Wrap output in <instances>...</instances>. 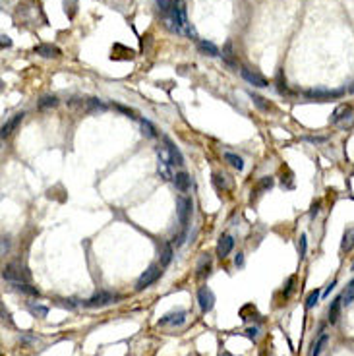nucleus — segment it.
<instances>
[{"instance_id": "f257e3e1", "label": "nucleus", "mask_w": 354, "mask_h": 356, "mask_svg": "<svg viewBox=\"0 0 354 356\" xmlns=\"http://www.w3.org/2000/svg\"><path fill=\"white\" fill-rule=\"evenodd\" d=\"M165 23H167V27H169L173 33L188 35V37H194V35H196L194 27L188 22V10H186L184 0H175L171 12L165 14Z\"/></svg>"}, {"instance_id": "f03ea898", "label": "nucleus", "mask_w": 354, "mask_h": 356, "mask_svg": "<svg viewBox=\"0 0 354 356\" xmlns=\"http://www.w3.org/2000/svg\"><path fill=\"white\" fill-rule=\"evenodd\" d=\"M178 207V221L182 224V232L186 234L188 230V224H190V217H192V209H194V203L188 196H178L177 200Z\"/></svg>"}, {"instance_id": "7ed1b4c3", "label": "nucleus", "mask_w": 354, "mask_h": 356, "mask_svg": "<svg viewBox=\"0 0 354 356\" xmlns=\"http://www.w3.org/2000/svg\"><path fill=\"white\" fill-rule=\"evenodd\" d=\"M2 277L6 281H12V283H25L29 279V273L18 264H8L2 271Z\"/></svg>"}, {"instance_id": "20e7f679", "label": "nucleus", "mask_w": 354, "mask_h": 356, "mask_svg": "<svg viewBox=\"0 0 354 356\" xmlns=\"http://www.w3.org/2000/svg\"><path fill=\"white\" fill-rule=\"evenodd\" d=\"M163 275V266H151L141 277H139V281H137V285H135V289L137 290H143L147 289V287H151L153 283H155L157 279Z\"/></svg>"}, {"instance_id": "39448f33", "label": "nucleus", "mask_w": 354, "mask_h": 356, "mask_svg": "<svg viewBox=\"0 0 354 356\" xmlns=\"http://www.w3.org/2000/svg\"><path fill=\"white\" fill-rule=\"evenodd\" d=\"M345 91L343 89H337V91H331V89H308L304 95L311 99V101H319V103H323V101H329V99H337V97H341Z\"/></svg>"}, {"instance_id": "423d86ee", "label": "nucleus", "mask_w": 354, "mask_h": 356, "mask_svg": "<svg viewBox=\"0 0 354 356\" xmlns=\"http://www.w3.org/2000/svg\"><path fill=\"white\" fill-rule=\"evenodd\" d=\"M186 317H188V312L186 310L171 312V313H167V315H163L159 319V325H163V327H177V325H182L186 321Z\"/></svg>"}, {"instance_id": "0eeeda50", "label": "nucleus", "mask_w": 354, "mask_h": 356, "mask_svg": "<svg viewBox=\"0 0 354 356\" xmlns=\"http://www.w3.org/2000/svg\"><path fill=\"white\" fill-rule=\"evenodd\" d=\"M116 300V296L112 294V292H97L95 296H91L88 302H86V306L88 308H101V306H109Z\"/></svg>"}, {"instance_id": "6e6552de", "label": "nucleus", "mask_w": 354, "mask_h": 356, "mask_svg": "<svg viewBox=\"0 0 354 356\" xmlns=\"http://www.w3.org/2000/svg\"><path fill=\"white\" fill-rule=\"evenodd\" d=\"M198 302H199V308L203 312H211L213 306H215V294L211 292V289L201 287V289L198 290Z\"/></svg>"}, {"instance_id": "1a4fd4ad", "label": "nucleus", "mask_w": 354, "mask_h": 356, "mask_svg": "<svg viewBox=\"0 0 354 356\" xmlns=\"http://www.w3.org/2000/svg\"><path fill=\"white\" fill-rule=\"evenodd\" d=\"M240 74H242V78L250 84V86H254V88H267L269 84H267V80L262 76V74H258V72H252L250 68H242L240 70Z\"/></svg>"}, {"instance_id": "9d476101", "label": "nucleus", "mask_w": 354, "mask_h": 356, "mask_svg": "<svg viewBox=\"0 0 354 356\" xmlns=\"http://www.w3.org/2000/svg\"><path fill=\"white\" fill-rule=\"evenodd\" d=\"M33 50H35V54H39V56H43V58H58V56L62 54V50H60L56 44H52V43L37 44Z\"/></svg>"}, {"instance_id": "9b49d317", "label": "nucleus", "mask_w": 354, "mask_h": 356, "mask_svg": "<svg viewBox=\"0 0 354 356\" xmlns=\"http://www.w3.org/2000/svg\"><path fill=\"white\" fill-rule=\"evenodd\" d=\"M232 248H234V238L228 236V234L221 236V238H219V244H217V258L224 260V258L232 252Z\"/></svg>"}, {"instance_id": "f8f14e48", "label": "nucleus", "mask_w": 354, "mask_h": 356, "mask_svg": "<svg viewBox=\"0 0 354 356\" xmlns=\"http://www.w3.org/2000/svg\"><path fill=\"white\" fill-rule=\"evenodd\" d=\"M163 143H165V147L169 149V153H171V159H173V165H178V167H182L184 165V157H182V153L178 151L177 143L171 139V137H163Z\"/></svg>"}, {"instance_id": "ddd939ff", "label": "nucleus", "mask_w": 354, "mask_h": 356, "mask_svg": "<svg viewBox=\"0 0 354 356\" xmlns=\"http://www.w3.org/2000/svg\"><path fill=\"white\" fill-rule=\"evenodd\" d=\"M347 118H353V107L351 105H339L331 114V124H341V120H347Z\"/></svg>"}, {"instance_id": "4468645a", "label": "nucleus", "mask_w": 354, "mask_h": 356, "mask_svg": "<svg viewBox=\"0 0 354 356\" xmlns=\"http://www.w3.org/2000/svg\"><path fill=\"white\" fill-rule=\"evenodd\" d=\"M23 116H25L23 112H18V114H16V116H14L12 120H8V122H6L4 126H2V137H8L10 134L14 132V130L18 128V124H20V122L23 120Z\"/></svg>"}, {"instance_id": "2eb2a0df", "label": "nucleus", "mask_w": 354, "mask_h": 356, "mask_svg": "<svg viewBox=\"0 0 354 356\" xmlns=\"http://www.w3.org/2000/svg\"><path fill=\"white\" fill-rule=\"evenodd\" d=\"M209 273H211V258L207 254H203L198 262V277L205 279Z\"/></svg>"}, {"instance_id": "dca6fc26", "label": "nucleus", "mask_w": 354, "mask_h": 356, "mask_svg": "<svg viewBox=\"0 0 354 356\" xmlns=\"http://www.w3.org/2000/svg\"><path fill=\"white\" fill-rule=\"evenodd\" d=\"M175 186H177L180 192H188L190 190V175L188 173H177L173 178Z\"/></svg>"}, {"instance_id": "f3484780", "label": "nucleus", "mask_w": 354, "mask_h": 356, "mask_svg": "<svg viewBox=\"0 0 354 356\" xmlns=\"http://www.w3.org/2000/svg\"><path fill=\"white\" fill-rule=\"evenodd\" d=\"M354 248V226L347 228L345 234H343V240H341V250L343 252H351Z\"/></svg>"}, {"instance_id": "a211bd4d", "label": "nucleus", "mask_w": 354, "mask_h": 356, "mask_svg": "<svg viewBox=\"0 0 354 356\" xmlns=\"http://www.w3.org/2000/svg\"><path fill=\"white\" fill-rule=\"evenodd\" d=\"M199 50L203 52V54H207V56H219V48H217V44L211 43V41H205V39H201L198 43Z\"/></svg>"}, {"instance_id": "6ab92c4d", "label": "nucleus", "mask_w": 354, "mask_h": 356, "mask_svg": "<svg viewBox=\"0 0 354 356\" xmlns=\"http://www.w3.org/2000/svg\"><path fill=\"white\" fill-rule=\"evenodd\" d=\"M327 343H329V337L323 333L315 343H313V347H311V353L310 356H321V353L325 351V347H327Z\"/></svg>"}, {"instance_id": "aec40b11", "label": "nucleus", "mask_w": 354, "mask_h": 356, "mask_svg": "<svg viewBox=\"0 0 354 356\" xmlns=\"http://www.w3.org/2000/svg\"><path fill=\"white\" fill-rule=\"evenodd\" d=\"M341 306H343V302H341V296H339V298H335V300L331 302V306H329V313H327L331 323H335V321L339 319V315H341Z\"/></svg>"}, {"instance_id": "412c9836", "label": "nucleus", "mask_w": 354, "mask_h": 356, "mask_svg": "<svg viewBox=\"0 0 354 356\" xmlns=\"http://www.w3.org/2000/svg\"><path fill=\"white\" fill-rule=\"evenodd\" d=\"M354 300V279L347 285V289L343 290V294H341V302H343V306H349L351 302Z\"/></svg>"}, {"instance_id": "4be33fe9", "label": "nucleus", "mask_w": 354, "mask_h": 356, "mask_svg": "<svg viewBox=\"0 0 354 356\" xmlns=\"http://www.w3.org/2000/svg\"><path fill=\"white\" fill-rule=\"evenodd\" d=\"M224 161L230 165V167H234V169H238V171H242L244 169V161L242 157L234 155V153H224Z\"/></svg>"}, {"instance_id": "5701e85b", "label": "nucleus", "mask_w": 354, "mask_h": 356, "mask_svg": "<svg viewBox=\"0 0 354 356\" xmlns=\"http://www.w3.org/2000/svg\"><path fill=\"white\" fill-rule=\"evenodd\" d=\"M29 312L33 313V315H37V317H46V313H48V308L43 306V304H35V302H29Z\"/></svg>"}, {"instance_id": "b1692460", "label": "nucleus", "mask_w": 354, "mask_h": 356, "mask_svg": "<svg viewBox=\"0 0 354 356\" xmlns=\"http://www.w3.org/2000/svg\"><path fill=\"white\" fill-rule=\"evenodd\" d=\"M56 105H58V99L54 95H44L39 101V109H48V107H56Z\"/></svg>"}, {"instance_id": "393cba45", "label": "nucleus", "mask_w": 354, "mask_h": 356, "mask_svg": "<svg viewBox=\"0 0 354 356\" xmlns=\"http://www.w3.org/2000/svg\"><path fill=\"white\" fill-rule=\"evenodd\" d=\"M273 184H275V180L271 177H264L262 180H260V184H258V192H266V190H271L273 188Z\"/></svg>"}, {"instance_id": "a878e982", "label": "nucleus", "mask_w": 354, "mask_h": 356, "mask_svg": "<svg viewBox=\"0 0 354 356\" xmlns=\"http://www.w3.org/2000/svg\"><path fill=\"white\" fill-rule=\"evenodd\" d=\"M252 101H254V105H256L260 111H269V109H271V105L266 103V99L260 97V95H254V93H252Z\"/></svg>"}, {"instance_id": "bb28decb", "label": "nucleus", "mask_w": 354, "mask_h": 356, "mask_svg": "<svg viewBox=\"0 0 354 356\" xmlns=\"http://www.w3.org/2000/svg\"><path fill=\"white\" fill-rule=\"evenodd\" d=\"M173 260V246L171 244H165V250H163V258H161V266H169Z\"/></svg>"}, {"instance_id": "cd10ccee", "label": "nucleus", "mask_w": 354, "mask_h": 356, "mask_svg": "<svg viewBox=\"0 0 354 356\" xmlns=\"http://www.w3.org/2000/svg\"><path fill=\"white\" fill-rule=\"evenodd\" d=\"M141 130H143V134H145L147 137H155L157 135L155 126H153L149 120H141Z\"/></svg>"}, {"instance_id": "c85d7f7f", "label": "nucleus", "mask_w": 354, "mask_h": 356, "mask_svg": "<svg viewBox=\"0 0 354 356\" xmlns=\"http://www.w3.org/2000/svg\"><path fill=\"white\" fill-rule=\"evenodd\" d=\"M319 290H311L310 294H308V298H306V308H313L315 304H317V300H319Z\"/></svg>"}, {"instance_id": "c756f323", "label": "nucleus", "mask_w": 354, "mask_h": 356, "mask_svg": "<svg viewBox=\"0 0 354 356\" xmlns=\"http://www.w3.org/2000/svg\"><path fill=\"white\" fill-rule=\"evenodd\" d=\"M157 6H159V10L163 12V14H169L171 12V8H173V4H175V0H155Z\"/></svg>"}, {"instance_id": "7c9ffc66", "label": "nucleus", "mask_w": 354, "mask_h": 356, "mask_svg": "<svg viewBox=\"0 0 354 356\" xmlns=\"http://www.w3.org/2000/svg\"><path fill=\"white\" fill-rule=\"evenodd\" d=\"M226 177H222V175H219V173H215L213 175V182H215V186L219 188V190H226L228 188V184H226V180H224Z\"/></svg>"}, {"instance_id": "2f4dec72", "label": "nucleus", "mask_w": 354, "mask_h": 356, "mask_svg": "<svg viewBox=\"0 0 354 356\" xmlns=\"http://www.w3.org/2000/svg\"><path fill=\"white\" fill-rule=\"evenodd\" d=\"M306 248H308V238H306V234H302V236H300V242H298V254H300V260L306 256Z\"/></svg>"}, {"instance_id": "473e14b6", "label": "nucleus", "mask_w": 354, "mask_h": 356, "mask_svg": "<svg viewBox=\"0 0 354 356\" xmlns=\"http://www.w3.org/2000/svg\"><path fill=\"white\" fill-rule=\"evenodd\" d=\"M277 89H279V93H281V95L288 93L287 82H283V72H279V74H277Z\"/></svg>"}, {"instance_id": "72a5a7b5", "label": "nucleus", "mask_w": 354, "mask_h": 356, "mask_svg": "<svg viewBox=\"0 0 354 356\" xmlns=\"http://www.w3.org/2000/svg\"><path fill=\"white\" fill-rule=\"evenodd\" d=\"M114 109H118V111L120 112H124V114H130V116H132L133 112L130 111V109H126V107H122V105H114Z\"/></svg>"}, {"instance_id": "f704fd0d", "label": "nucleus", "mask_w": 354, "mask_h": 356, "mask_svg": "<svg viewBox=\"0 0 354 356\" xmlns=\"http://www.w3.org/2000/svg\"><path fill=\"white\" fill-rule=\"evenodd\" d=\"M317 211H319V203H313V207H311V211H310V217L313 219L315 215H317Z\"/></svg>"}, {"instance_id": "c9c22d12", "label": "nucleus", "mask_w": 354, "mask_h": 356, "mask_svg": "<svg viewBox=\"0 0 354 356\" xmlns=\"http://www.w3.org/2000/svg\"><path fill=\"white\" fill-rule=\"evenodd\" d=\"M0 39H2V46H4V48H6V46H10V44H12V41H10V37H6V35H2V37H0Z\"/></svg>"}, {"instance_id": "e433bc0d", "label": "nucleus", "mask_w": 354, "mask_h": 356, "mask_svg": "<svg viewBox=\"0 0 354 356\" xmlns=\"http://www.w3.org/2000/svg\"><path fill=\"white\" fill-rule=\"evenodd\" d=\"M308 141H311V143H321V141H325V137H306Z\"/></svg>"}, {"instance_id": "4c0bfd02", "label": "nucleus", "mask_w": 354, "mask_h": 356, "mask_svg": "<svg viewBox=\"0 0 354 356\" xmlns=\"http://www.w3.org/2000/svg\"><path fill=\"white\" fill-rule=\"evenodd\" d=\"M234 264H236V266H242V264H244V258H242V254H238V256H236V258H234Z\"/></svg>"}, {"instance_id": "58836bf2", "label": "nucleus", "mask_w": 354, "mask_h": 356, "mask_svg": "<svg viewBox=\"0 0 354 356\" xmlns=\"http://www.w3.org/2000/svg\"><path fill=\"white\" fill-rule=\"evenodd\" d=\"M246 333H248V337H250V339H254V337H256V335H258V329H256V327H254V329H248V331H246Z\"/></svg>"}, {"instance_id": "ea45409f", "label": "nucleus", "mask_w": 354, "mask_h": 356, "mask_svg": "<svg viewBox=\"0 0 354 356\" xmlns=\"http://www.w3.org/2000/svg\"><path fill=\"white\" fill-rule=\"evenodd\" d=\"M6 250H8V242H6V238H2V254L6 256Z\"/></svg>"}, {"instance_id": "a19ab883", "label": "nucleus", "mask_w": 354, "mask_h": 356, "mask_svg": "<svg viewBox=\"0 0 354 356\" xmlns=\"http://www.w3.org/2000/svg\"><path fill=\"white\" fill-rule=\"evenodd\" d=\"M333 287H335V283H331V285H329V287H327V290H325V292H323V294H325V296H327V294H329V292H331V289Z\"/></svg>"}, {"instance_id": "79ce46f5", "label": "nucleus", "mask_w": 354, "mask_h": 356, "mask_svg": "<svg viewBox=\"0 0 354 356\" xmlns=\"http://www.w3.org/2000/svg\"><path fill=\"white\" fill-rule=\"evenodd\" d=\"M353 269H354V264H353Z\"/></svg>"}]
</instances>
